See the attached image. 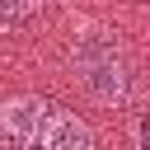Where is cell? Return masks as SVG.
Listing matches in <instances>:
<instances>
[{
	"mask_svg": "<svg viewBox=\"0 0 150 150\" xmlns=\"http://www.w3.org/2000/svg\"><path fill=\"white\" fill-rule=\"evenodd\" d=\"M28 9H33V0H0V28H5V23H14V19H19V14H28Z\"/></svg>",
	"mask_w": 150,
	"mask_h": 150,
	"instance_id": "obj_3",
	"label": "cell"
},
{
	"mask_svg": "<svg viewBox=\"0 0 150 150\" xmlns=\"http://www.w3.org/2000/svg\"><path fill=\"white\" fill-rule=\"evenodd\" d=\"M136 141H141V145H145V150H150V112H145V117H141V122H136Z\"/></svg>",
	"mask_w": 150,
	"mask_h": 150,
	"instance_id": "obj_4",
	"label": "cell"
},
{
	"mask_svg": "<svg viewBox=\"0 0 150 150\" xmlns=\"http://www.w3.org/2000/svg\"><path fill=\"white\" fill-rule=\"evenodd\" d=\"M70 70H75L80 89H84L94 103H108V108L127 103L131 89H136L131 61L122 56V47H117L108 33H84V38H75V47H70Z\"/></svg>",
	"mask_w": 150,
	"mask_h": 150,
	"instance_id": "obj_2",
	"label": "cell"
},
{
	"mask_svg": "<svg viewBox=\"0 0 150 150\" xmlns=\"http://www.w3.org/2000/svg\"><path fill=\"white\" fill-rule=\"evenodd\" d=\"M0 141L23 150H94L98 145L84 117H75L70 108L42 94H19L0 103Z\"/></svg>",
	"mask_w": 150,
	"mask_h": 150,
	"instance_id": "obj_1",
	"label": "cell"
}]
</instances>
